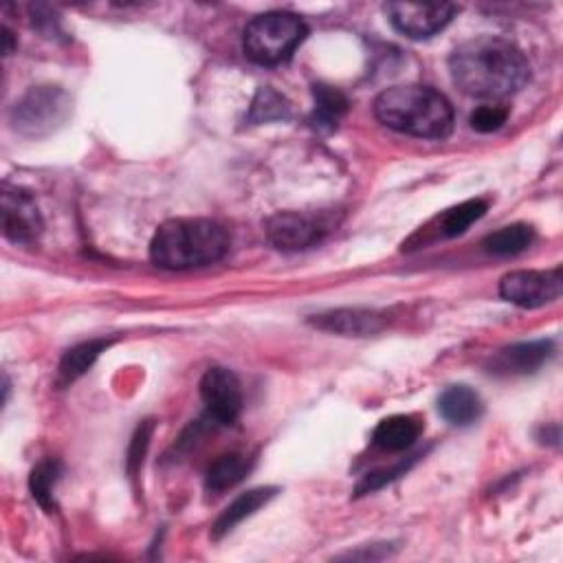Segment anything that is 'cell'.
<instances>
[{
	"label": "cell",
	"instance_id": "obj_21",
	"mask_svg": "<svg viewBox=\"0 0 563 563\" xmlns=\"http://www.w3.org/2000/svg\"><path fill=\"white\" fill-rule=\"evenodd\" d=\"M291 117V104L285 95H279L271 87H262L251 104L249 122L251 124H268V122H285Z\"/></svg>",
	"mask_w": 563,
	"mask_h": 563
},
{
	"label": "cell",
	"instance_id": "obj_16",
	"mask_svg": "<svg viewBox=\"0 0 563 563\" xmlns=\"http://www.w3.org/2000/svg\"><path fill=\"white\" fill-rule=\"evenodd\" d=\"M253 467V458L246 453H225L218 460L211 462V467L207 469L205 475V489L209 493H225L229 489H233L238 482H242L246 478V473Z\"/></svg>",
	"mask_w": 563,
	"mask_h": 563
},
{
	"label": "cell",
	"instance_id": "obj_19",
	"mask_svg": "<svg viewBox=\"0 0 563 563\" xmlns=\"http://www.w3.org/2000/svg\"><path fill=\"white\" fill-rule=\"evenodd\" d=\"M535 240V229L524 222H515L489 233L482 242L484 251L497 257H508L526 251Z\"/></svg>",
	"mask_w": 563,
	"mask_h": 563
},
{
	"label": "cell",
	"instance_id": "obj_6",
	"mask_svg": "<svg viewBox=\"0 0 563 563\" xmlns=\"http://www.w3.org/2000/svg\"><path fill=\"white\" fill-rule=\"evenodd\" d=\"M561 268L513 271L499 282V296L519 309H539L561 298Z\"/></svg>",
	"mask_w": 563,
	"mask_h": 563
},
{
	"label": "cell",
	"instance_id": "obj_20",
	"mask_svg": "<svg viewBox=\"0 0 563 563\" xmlns=\"http://www.w3.org/2000/svg\"><path fill=\"white\" fill-rule=\"evenodd\" d=\"M486 209H489V205L482 198H471V200H464V203L447 209L438 218L440 235H445V238L462 235L473 222H478L486 214Z\"/></svg>",
	"mask_w": 563,
	"mask_h": 563
},
{
	"label": "cell",
	"instance_id": "obj_23",
	"mask_svg": "<svg viewBox=\"0 0 563 563\" xmlns=\"http://www.w3.org/2000/svg\"><path fill=\"white\" fill-rule=\"evenodd\" d=\"M152 432H154V421H143L133 440H130V449H128V475L135 480L139 475V469L143 464V458H146V451L150 447V438H152Z\"/></svg>",
	"mask_w": 563,
	"mask_h": 563
},
{
	"label": "cell",
	"instance_id": "obj_9",
	"mask_svg": "<svg viewBox=\"0 0 563 563\" xmlns=\"http://www.w3.org/2000/svg\"><path fill=\"white\" fill-rule=\"evenodd\" d=\"M200 397L209 421L233 425L242 412V388L238 377L227 368H209L200 381Z\"/></svg>",
	"mask_w": 563,
	"mask_h": 563
},
{
	"label": "cell",
	"instance_id": "obj_24",
	"mask_svg": "<svg viewBox=\"0 0 563 563\" xmlns=\"http://www.w3.org/2000/svg\"><path fill=\"white\" fill-rule=\"evenodd\" d=\"M508 119V108L504 106H495V104H484L480 108L473 111L469 124L475 133H482V135H489V133H495L499 130Z\"/></svg>",
	"mask_w": 563,
	"mask_h": 563
},
{
	"label": "cell",
	"instance_id": "obj_13",
	"mask_svg": "<svg viewBox=\"0 0 563 563\" xmlns=\"http://www.w3.org/2000/svg\"><path fill=\"white\" fill-rule=\"evenodd\" d=\"M438 412L447 423L456 427H469L478 423L480 416L484 414V403L473 388L451 386L440 394Z\"/></svg>",
	"mask_w": 563,
	"mask_h": 563
},
{
	"label": "cell",
	"instance_id": "obj_11",
	"mask_svg": "<svg viewBox=\"0 0 563 563\" xmlns=\"http://www.w3.org/2000/svg\"><path fill=\"white\" fill-rule=\"evenodd\" d=\"M554 353V346L550 340L539 342H521L513 344L504 351H499L491 364L489 375L493 377H524L537 372Z\"/></svg>",
	"mask_w": 563,
	"mask_h": 563
},
{
	"label": "cell",
	"instance_id": "obj_3",
	"mask_svg": "<svg viewBox=\"0 0 563 563\" xmlns=\"http://www.w3.org/2000/svg\"><path fill=\"white\" fill-rule=\"evenodd\" d=\"M229 251V233L205 218H176L163 222L150 244L157 266L170 271L198 268L218 262Z\"/></svg>",
	"mask_w": 563,
	"mask_h": 563
},
{
	"label": "cell",
	"instance_id": "obj_17",
	"mask_svg": "<svg viewBox=\"0 0 563 563\" xmlns=\"http://www.w3.org/2000/svg\"><path fill=\"white\" fill-rule=\"evenodd\" d=\"M113 342L111 340H91V342H84L76 348H71L62 361H60V368H58V377H56V383L60 388H69L71 383H76L80 377H84L93 364L100 359V355L111 346Z\"/></svg>",
	"mask_w": 563,
	"mask_h": 563
},
{
	"label": "cell",
	"instance_id": "obj_2",
	"mask_svg": "<svg viewBox=\"0 0 563 563\" xmlns=\"http://www.w3.org/2000/svg\"><path fill=\"white\" fill-rule=\"evenodd\" d=\"M375 115L383 126L418 139H445L453 130V108L449 100L418 84L383 91L375 102Z\"/></svg>",
	"mask_w": 563,
	"mask_h": 563
},
{
	"label": "cell",
	"instance_id": "obj_10",
	"mask_svg": "<svg viewBox=\"0 0 563 563\" xmlns=\"http://www.w3.org/2000/svg\"><path fill=\"white\" fill-rule=\"evenodd\" d=\"M266 238L279 251H302L318 244L324 229L313 218L298 211H279L266 220Z\"/></svg>",
	"mask_w": 563,
	"mask_h": 563
},
{
	"label": "cell",
	"instance_id": "obj_18",
	"mask_svg": "<svg viewBox=\"0 0 563 563\" xmlns=\"http://www.w3.org/2000/svg\"><path fill=\"white\" fill-rule=\"evenodd\" d=\"M313 95H315V111L311 117L313 128H318L320 133H333L351 108L348 97L340 89L326 87V84H315Z\"/></svg>",
	"mask_w": 563,
	"mask_h": 563
},
{
	"label": "cell",
	"instance_id": "obj_12",
	"mask_svg": "<svg viewBox=\"0 0 563 563\" xmlns=\"http://www.w3.org/2000/svg\"><path fill=\"white\" fill-rule=\"evenodd\" d=\"M311 322L322 331L346 335V337L377 335L388 324L383 313L368 311V309H337L331 313L315 315V320H311Z\"/></svg>",
	"mask_w": 563,
	"mask_h": 563
},
{
	"label": "cell",
	"instance_id": "obj_22",
	"mask_svg": "<svg viewBox=\"0 0 563 563\" xmlns=\"http://www.w3.org/2000/svg\"><path fill=\"white\" fill-rule=\"evenodd\" d=\"M60 473H62V464L54 458L49 460H43L41 464L34 467L32 471V478H30V489H32V495L34 499L47 510H56V499H54V489L60 480Z\"/></svg>",
	"mask_w": 563,
	"mask_h": 563
},
{
	"label": "cell",
	"instance_id": "obj_7",
	"mask_svg": "<svg viewBox=\"0 0 563 563\" xmlns=\"http://www.w3.org/2000/svg\"><path fill=\"white\" fill-rule=\"evenodd\" d=\"M383 10L392 27L412 41H425L440 34L460 12V8L451 3H436V5L388 3Z\"/></svg>",
	"mask_w": 563,
	"mask_h": 563
},
{
	"label": "cell",
	"instance_id": "obj_1",
	"mask_svg": "<svg viewBox=\"0 0 563 563\" xmlns=\"http://www.w3.org/2000/svg\"><path fill=\"white\" fill-rule=\"evenodd\" d=\"M453 84L482 100H502L526 87L530 65L508 41L480 36L462 43L449 58Z\"/></svg>",
	"mask_w": 563,
	"mask_h": 563
},
{
	"label": "cell",
	"instance_id": "obj_26",
	"mask_svg": "<svg viewBox=\"0 0 563 563\" xmlns=\"http://www.w3.org/2000/svg\"><path fill=\"white\" fill-rule=\"evenodd\" d=\"M3 41H5V56H10L14 49V36L10 30H3Z\"/></svg>",
	"mask_w": 563,
	"mask_h": 563
},
{
	"label": "cell",
	"instance_id": "obj_4",
	"mask_svg": "<svg viewBox=\"0 0 563 563\" xmlns=\"http://www.w3.org/2000/svg\"><path fill=\"white\" fill-rule=\"evenodd\" d=\"M309 36L307 23L291 12H268L253 19L242 34L244 56L260 67L287 62Z\"/></svg>",
	"mask_w": 563,
	"mask_h": 563
},
{
	"label": "cell",
	"instance_id": "obj_14",
	"mask_svg": "<svg viewBox=\"0 0 563 563\" xmlns=\"http://www.w3.org/2000/svg\"><path fill=\"white\" fill-rule=\"evenodd\" d=\"M423 434V423L416 416H407V414H397L390 418H383L375 434H372V443L377 449L388 451V453H401L407 451L410 447L416 445V440Z\"/></svg>",
	"mask_w": 563,
	"mask_h": 563
},
{
	"label": "cell",
	"instance_id": "obj_8",
	"mask_svg": "<svg viewBox=\"0 0 563 563\" xmlns=\"http://www.w3.org/2000/svg\"><path fill=\"white\" fill-rule=\"evenodd\" d=\"M0 205H3V211H0L3 214V233L10 242L34 244L41 238L45 222L30 192L5 183Z\"/></svg>",
	"mask_w": 563,
	"mask_h": 563
},
{
	"label": "cell",
	"instance_id": "obj_15",
	"mask_svg": "<svg viewBox=\"0 0 563 563\" xmlns=\"http://www.w3.org/2000/svg\"><path fill=\"white\" fill-rule=\"evenodd\" d=\"M277 489L273 486H260V489H251L242 495H238L225 510L222 515L216 519L214 528H211V537L220 539L227 532H231L240 521H244L246 517H251L255 510H260L264 504H268L275 497Z\"/></svg>",
	"mask_w": 563,
	"mask_h": 563
},
{
	"label": "cell",
	"instance_id": "obj_25",
	"mask_svg": "<svg viewBox=\"0 0 563 563\" xmlns=\"http://www.w3.org/2000/svg\"><path fill=\"white\" fill-rule=\"evenodd\" d=\"M410 464H412V462H399V464H394V467H390V469H379V471L368 473V475L359 482L357 495H366V493H372V491L386 486L388 482H392V480H397L399 475H403V473L410 469Z\"/></svg>",
	"mask_w": 563,
	"mask_h": 563
},
{
	"label": "cell",
	"instance_id": "obj_5",
	"mask_svg": "<svg viewBox=\"0 0 563 563\" xmlns=\"http://www.w3.org/2000/svg\"><path fill=\"white\" fill-rule=\"evenodd\" d=\"M69 97L60 87H34L12 111V126L25 137L54 133L69 115Z\"/></svg>",
	"mask_w": 563,
	"mask_h": 563
}]
</instances>
